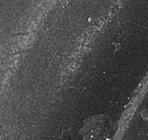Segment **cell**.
<instances>
[{
	"label": "cell",
	"mask_w": 148,
	"mask_h": 140,
	"mask_svg": "<svg viewBox=\"0 0 148 140\" xmlns=\"http://www.w3.org/2000/svg\"><path fill=\"white\" fill-rule=\"evenodd\" d=\"M13 140H19V139H13Z\"/></svg>",
	"instance_id": "2"
},
{
	"label": "cell",
	"mask_w": 148,
	"mask_h": 140,
	"mask_svg": "<svg viewBox=\"0 0 148 140\" xmlns=\"http://www.w3.org/2000/svg\"><path fill=\"white\" fill-rule=\"evenodd\" d=\"M114 133V122L106 115L93 116L87 119L80 130L83 140H111Z\"/></svg>",
	"instance_id": "1"
}]
</instances>
